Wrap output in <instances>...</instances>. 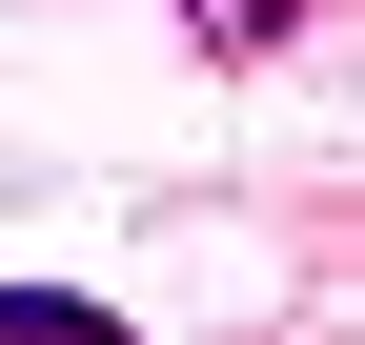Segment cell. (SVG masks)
Segmentation results:
<instances>
[{
  "mask_svg": "<svg viewBox=\"0 0 365 345\" xmlns=\"http://www.w3.org/2000/svg\"><path fill=\"white\" fill-rule=\"evenodd\" d=\"M0 345H122L102 305H61V284H0Z\"/></svg>",
  "mask_w": 365,
  "mask_h": 345,
  "instance_id": "cell-1",
  "label": "cell"
}]
</instances>
